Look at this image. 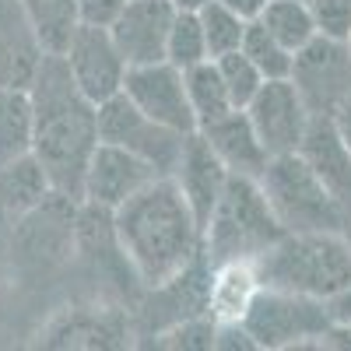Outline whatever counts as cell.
Instances as JSON below:
<instances>
[{
    "instance_id": "obj_1",
    "label": "cell",
    "mask_w": 351,
    "mask_h": 351,
    "mask_svg": "<svg viewBox=\"0 0 351 351\" xmlns=\"http://www.w3.org/2000/svg\"><path fill=\"white\" fill-rule=\"evenodd\" d=\"M116 243L144 288H158L204 256V228L172 176H158L112 211Z\"/></svg>"
},
{
    "instance_id": "obj_2",
    "label": "cell",
    "mask_w": 351,
    "mask_h": 351,
    "mask_svg": "<svg viewBox=\"0 0 351 351\" xmlns=\"http://www.w3.org/2000/svg\"><path fill=\"white\" fill-rule=\"evenodd\" d=\"M32 95V155L56 193L81 200L84 172L99 148V106L71 77L64 56L46 53L28 84Z\"/></svg>"
},
{
    "instance_id": "obj_3",
    "label": "cell",
    "mask_w": 351,
    "mask_h": 351,
    "mask_svg": "<svg viewBox=\"0 0 351 351\" xmlns=\"http://www.w3.org/2000/svg\"><path fill=\"white\" fill-rule=\"evenodd\" d=\"M253 271L263 288L327 299L351 281V246L341 232H285L253 260Z\"/></svg>"
},
{
    "instance_id": "obj_4",
    "label": "cell",
    "mask_w": 351,
    "mask_h": 351,
    "mask_svg": "<svg viewBox=\"0 0 351 351\" xmlns=\"http://www.w3.org/2000/svg\"><path fill=\"white\" fill-rule=\"evenodd\" d=\"M285 236L278 215L271 211L267 193L253 176H228V183L204 225V256L218 263H253L267 246Z\"/></svg>"
},
{
    "instance_id": "obj_5",
    "label": "cell",
    "mask_w": 351,
    "mask_h": 351,
    "mask_svg": "<svg viewBox=\"0 0 351 351\" xmlns=\"http://www.w3.org/2000/svg\"><path fill=\"white\" fill-rule=\"evenodd\" d=\"M260 186L285 232H341L348 221V208L299 152L274 155L260 176Z\"/></svg>"
},
{
    "instance_id": "obj_6",
    "label": "cell",
    "mask_w": 351,
    "mask_h": 351,
    "mask_svg": "<svg viewBox=\"0 0 351 351\" xmlns=\"http://www.w3.org/2000/svg\"><path fill=\"white\" fill-rule=\"evenodd\" d=\"M243 327L250 330L260 351H281V348L324 344L330 334V316L324 299L260 285L243 316Z\"/></svg>"
},
{
    "instance_id": "obj_7",
    "label": "cell",
    "mask_w": 351,
    "mask_h": 351,
    "mask_svg": "<svg viewBox=\"0 0 351 351\" xmlns=\"http://www.w3.org/2000/svg\"><path fill=\"white\" fill-rule=\"evenodd\" d=\"M99 141L120 144V148L141 155L144 162H152L162 176H172L186 134L152 120L144 109L134 106L127 92H116L112 99L99 102Z\"/></svg>"
},
{
    "instance_id": "obj_8",
    "label": "cell",
    "mask_w": 351,
    "mask_h": 351,
    "mask_svg": "<svg viewBox=\"0 0 351 351\" xmlns=\"http://www.w3.org/2000/svg\"><path fill=\"white\" fill-rule=\"evenodd\" d=\"M291 84L313 116H334L351 99V49L348 39L324 36L309 39L291 60Z\"/></svg>"
},
{
    "instance_id": "obj_9",
    "label": "cell",
    "mask_w": 351,
    "mask_h": 351,
    "mask_svg": "<svg viewBox=\"0 0 351 351\" xmlns=\"http://www.w3.org/2000/svg\"><path fill=\"white\" fill-rule=\"evenodd\" d=\"M39 344L56 351H120L134 344V324L120 306H67L39 330Z\"/></svg>"
},
{
    "instance_id": "obj_10",
    "label": "cell",
    "mask_w": 351,
    "mask_h": 351,
    "mask_svg": "<svg viewBox=\"0 0 351 351\" xmlns=\"http://www.w3.org/2000/svg\"><path fill=\"white\" fill-rule=\"evenodd\" d=\"M246 116H250L256 137L263 141V148L271 152V158L299 152V144L309 130V120H313V112L302 102L299 88L291 84V77L263 81L253 102L246 106Z\"/></svg>"
},
{
    "instance_id": "obj_11",
    "label": "cell",
    "mask_w": 351,
    "mask_h": 351,
    "mask_svg": "<svg viewBox=\"0 0 351 351\" xmlns=\"http://www.w3.org/2000/svg\"><path fill=\"white\" fill-rule=\"evenodd\" d=\"M64 60H67V67H71L74 84H77L95 106L106 102V99H112L116 92H123L127 60H123L120 46L112 43L109 25L81 21V28L74 32L71 46L64 49Z\"/></svg>"
},
{
    "instance_id": "obj_12",
    "label": "cell",
    "mask_w": 351,
    "mask_h": 351,
    "mask_svg": "<svg viewBox=\"0 0 351 351\" xmlns=\"http://www.w3.org/2000/svg\"><path fill=\"white\" fill-rule=\"evenodd\" d=\"M123 92L134 99L137 109H144L152 120L180 130V134H193L197 130V116L186 95V77L183 71L158 60V64H141V67H127V81Z\"/></svg>"
},
{
    "instance_id": "obj_13",
    "label": "cell",
    "mask_w": 351,
    "mask_h": 351,
    "mask_svg": "<svg viewBox=\"0 0 351 351\" xmlns=\"http://www.w3.org/2000/svg\"><path fill=\"white\" fill-rule=\"evenodd\" d=\"M172 18V0H123V8L109 21V36L120 46L127 67L165 60Z\"/></svg>"
},
{
    "instance_id": "obj_14",
    "label": "cell",
    "mask_w": 351,
    "mask_h": 351,
    "mask_svg": "<svg viewBox=\"0 0 351 351\" xmlns=\"http://www.w3.org/2000/svg\"><path fill=\"white\" fill-rule=\"evenodd\" d=\"M158 176L162 172L152 162H144L141 155L120 148V144L99 141V148H95L92 162H88V172H84L81 200L116 211L123 200H130L137 190H144L152 180H158Z\"/></svg>"
},
{
    "instance_id": "obj_15",
    "label": "cell",
    "mask_w": 351,
    "mask_h": 351,
    "mask_svg": "<svg viewBox=\"0 0 351 351\" xmlns=\"http://www.w3.org/2000/svg\"><path fill=\"white\" fill-rule=\"evenodd\" d=\"M77 208L81 200L64 197V193H49L39 208L21 215L14 221V243L21 253L36 256V260H60L74 253V236H77Z\"/></svg>"
},
{
    "instance_id": "obj_16",
    "label": "cell",
    "mask_w": 351,
    "mask_h": 351,
    "mask_svg": "<svg viewBox=\"0 0 351 351\" xmlns=\"http://www.w3.org/2000/svg\"><path fill=\"white\" fill-rule=\"evenodd\" d=\"M228 176H232V172H228L225 162L215 155V148L208 144V137H204L200 130L186 134L183 152H180V162H176V169H172V180L180 183L183 197L190 200V208H193L200 228L208 225L215 204H218V197H221V190H225V183H228Z\"/></svg>"
},
{
    "instance_id": "obj_17",
    "label": "cell",
    "mask_w": 351,
    "mask_h": 351,
    "mask_svg": "<svg viewBox=\"0 0 351 351\" xmlns=\"http://www.w3.org/2000/svg\"><path fill=\"white\" fill-rule=\"evenodd\" d=\"M43 43L28 21L21 0H0V84L28 88L43 64Z\"/></svg>"
},
{
    "instance_id": "obj_18",
    "label": "cell",
    "mask_w": 351,
    "mask_h": 351,
    "mask_svg": "<svg viewBox=\"0 0 351 351\" xmlns=\"http://www.w3.org/2000/svg\"><path fill=\"white\" fill-rule=\"evenodd\" d=\"M197 130L208 137V144L215 148V155L225 162V169L232 176H253V180H260L267 162H271V152L256 137L246 109H228L225 116H218V120L204 123Z\"/></svg>"
},
{
    "instance_id": "obj_19",
    "label": "cell",
    "mask_w": 351,
    "mask_h": 351,
    "mask_svg": "<svg viewBox=\"0 0 351 351\" xmlns=\"http://www.w3.org/2000/svg\"><path fill=\"white\" fill-rule=\"evenodd\" d=\"M299 155L309 162V169L327 183V190L344 208H351V148L344 134L337 130L334 116H313L299 144Z\"/></svg>"
},
{
    "instance_id": "obj_20",
    "label": "cell",
    "mask_w": 351,
    "mask_h": 351,
    "mask_svg": "<svg viewBox=\"0 0 351 351\" xmlns=\"http://www.w3.org/2000/svg\"><path fill=\"white\" fill-rule=\"evenodd\" d=\"M49 193H53V183L32 152L0 165V215L4 218L18 221L21 215L39 208Z\"/></svg>"
},
{
    "instance_id": "obj_21",
    "label": "cell",
    "mask_w": 351,
    "mask_h": 351,
    "mask_svg": "<svg viewBox=\"0 0 351 351\" xmlns=\"http://www.w3.org/2000/svg\"><path fill=\"white\" fill-rule=\"evenodd\" d=\"M21 8H25L28 21H32L43 49L64 56V49L71 46L74 32L84 21L81 0H21Z\"/></svg>"
},
{
    "instance_id": "obj_22",
    "label": "cell",
    "mask_w": 351,
    "mask_h": 351,
    "mask_svg": "<svg viewBox=\"0 0 351 351\" xmlns=\"http://www.w3.org/2000/svg\"><path fill=\"white\" fill-rule=\"evenodd\" d=\"M260 291L253 263H218L211 267V316L215 319H243L253 295Z\"/></svg>"
},
{
    "instance_id": "obj_23",
    "label": "cell",
    "mask_w": 351,
    "mask_h": 351,
    "mask_svg": "<svg viewBox=\"0 0 351 351\" xmlns=\"http://www.w3.org/2000/svg\"><path fill=\"white\" fill-rule=\"evenodd\" d=\"M32 152V95L0 84V165Z\"/></svg>"
},
{
    "instance_id": "obj_24",
    "label": "cell",
    "mask_w": 351,
    "mask_h": 351,
    "mask_svg": "<svg viewBox=\"0 0 351 351\" xmlns=\"http://www.w3.org/2000/svg\"><path fill=\"white\" fill-rule=\"evenodd\" d=\"M256 21H263V28H267L278 43H285L291 53H299L309 39L319 36V25H316L309 0H271V4L260 11Z\"/></svg>"
},
{
    "instance_id": "obj_25",
    "label": "cell",
    "mask_w": 351,
    "mask_h": 351,
    "mask_svg": "<svg viewBox=\"0 0 351 351\" xmlns=\"http://www.w3.org/2000/svg\"><path fill=\"white\" fill-rule=\"evenodd\" d=\"M183 77H186V95H190V106H193V116H197V127L218 120L228 109H236L228 99V88H225V77L218 71V60H200V64L186 67Z\"/></svg>"
},
{
    "instance_id": "obj_26",
    "label": "cell",
    "mask_w": 351,
    "mask_h": 351,
    "mask_svg": "<svg viewBox=\"0 0 351 351\" xmlns=\"http://www.w3.org/2000/svg\"><path fill=\"white\" fill-rule=\"evenodd\" d=\"M148 337H152L148 341L152 348H165V351H211L218 344V319L211 313L183 316Z\"/></svg>"
},
{
    "instance_id": "obj_27",
    "label": "cell",
    "mask_w": 351,
    "mask_h": 351,
    "mask_svg": "<svg viewBox=\"0 0 351 351\" xmlns=\"http://www.w3.org/2000/svg\"><path fill=\"white\" fill-rule=\"evenodd\" d=\"M197 14H200V25H204V39H208L211 60H218V56H225V53L243 49V36H246L250 21L239 11L225 8L221 0H211V4H204Z\"/></svg>"
},
{
    "instance_id": "obj_28",
    "label": "cell",
    "mask_w": 351,
    "mask_h": 351,
    "mask_svg": "<svg viewBox=\"0 0 351 351\" xmlns=\"http://www.w3.org/2000/svg\"><path fill=\"white\" fill-rule=\"evenodd\" d=\"M165 60L176 64L180 71L200 64V60H211L208 53V39H204V25L197 11H176L172 28H169V46H165Z\"/></svg>"
},
{
    "instance_id": "obj_29",
    "label": "cell",
    "mask_w": 351,
    "mask_h": 351,
    "mask_svg": "<svg viewBox=\"0 0 351 351\" xmlns=\"http://www.w3.org/2000/svg\"><path fill=\"white\" fill-rule=\"evenodd\" d=\"M243 53L256 64V71L267 77V81L271 77H288L291 74V60H295V53H291L285 43H278L267 28H263V21H256V18L246 25Z\"/></svg>"
},
{
    "instance_id": "obj_30",
    "label": "cell",
    "mask_w": 351,
    "mask_h": 351,
    "mask_svg": "<svg viewBox=\"0 0 351 351\" xmlns=\"http://www.w3.org/2000/svg\"><path fill=\"white\" fill-rule=\"evenodd\" d=\"M218 71H221V77H225L228 99H232V106H236V109H246V106L253 102V95L260 92V84L267 81L243 49L218 56Z\"/></svg>"
},
{
    "instance_id": "obj_31",
    "label": "cell",
    "mask_w": 351,
    "mask_h": 351,
    "mask_svg": "<svg viewBox=\"0 0 351 351\" xmlns=\"http://www.w3.org/2000/svg\"><path fill=\"white\" fill-rule=\"evenodd\" d=\"M309 8L316 14V25L324 36L348 39L351 32V0H309Z\"/></svg>"
},
{
    "instance_id": "obj_32",
    "label": "cell",
    "mask_w": 351,
    "mask_h": 351,
    "mask_svg": "<svg viewBox=\"0 0 351 351\" xmlns=\"http://www.w3.org/2000/svg\"><path fill=\"white\" fill-rule=\"evenodd\" d=\"M327 306V316H330V330L334 327H351V281L341 285L337 291H330V295L324 299Z\"/></svg>"
},
{
    "instance_id": "obj_33",
    "label": "cell",
    "mask_w": 351,
    "mask_h": 351,
    "mask_svg": "<svg viewBox=\"0 0 351 351\" xmlns=\"http://www.w3.org/2000/svg\"><path fill=\"white\" fill-rule=\"evenodd\" d=\"M120 8H123V0H81L84 21H99V25H109Z\"/></svg>"
},
{
    "instance_id": "obj_34",
    "label": "cell",
    "mask_w": 351,
    "mask_h": 351,
    "mask_svg": "<svg viewBox=\"0 0 351 351\" xmlns=\"http://www.w3.org/2000/svg\"><path fill=\"white\" fill-rule=\"evenodd\" d=\"M225 8H232V11H239L246 21H253V18H260V11L271 4V0H221Z\"/></svg>"
},
{
    "instance_id": "obj_35",
    "label": "cell",
    "mask_w": 351,
    "mask_h": 351,
    "mask_svg": "<svg viewBox=\"0 0 351 351\" xmlns=\"http://www.w3.org/2000/svg\"><path fill=\"white\" fill-rule=\"evenodd\" d=\"M334 123H337V130L344 134V141H348V148H351V99L334 112Z\"/></svg>"
},
{
    "instance_id": "obj_36",
    "label": "cell",
    "mask_w": 351,
    "mask_h": 351,
    "mask_svg": "<svg viewBox=\"0 0 351 351\" xmlns=\"http://www.w3.org/2000/svg\"><path fill=\"white\" fill-rule=\"evenodd\" d=\"M327 348H341V351H351V327H334L324 341Z\"/></svg>"
},
{
    "instance_id": "obj_37",
    "label": "cell",
    "mask_w": 351,
    "mask_h": 351,
    "mask_svg": "<svg viewBox=\"0 0 351 351\" xmlns=\"http://www.w3.org/2000/svg\"><path fill=\"white\" fill-rule=\"evenodd\" d=\"M204 4H211V0H172L176 11H200Z\"/></svg>"
},
{
    "instance_id": "obj_38",
    "label": "cell",
    "mask_w": 351,
    "mask_h": 351,
    "mask_svg": "<svg viewBox=\"0 0 351 351\" xmlns=\"http://www.w3.org/2000/svg\"><path fill=\"white\" fill-rule=\"evenodd\" d=\"M4 291H8V267L0 263V295H4Z\"/></svg>"
},
{
    "instance_id": "obj_39",
    "label": "cell",
    "mask_w": 351,
    "mask_h": 351,
    "mask_svg": "<svg viewBox=\"0 0 351 351\" xmlns=\"http://www.w3.org/2000/svg\"><path fill=\"white\" fill-rule=\"evenodd\" d=\"M341 236H344L348 246H351V215H348V221H344V228H341Z\"/></svg>"
},
{
    "instance_id": "obj_40",
    "label": "cell",
    "mask_w": 351,
    "mask_h": 351,
    "mask_svg": "<svg viewBox=\"0 0 351 351\" xmlns=\"http://www.w3.org/2000/svg\"><path fill=\"white\" fill-rule=\"evenodd\" d=\"M348 49H351V32H348Z\"/></svg>"
}]
</instances>
